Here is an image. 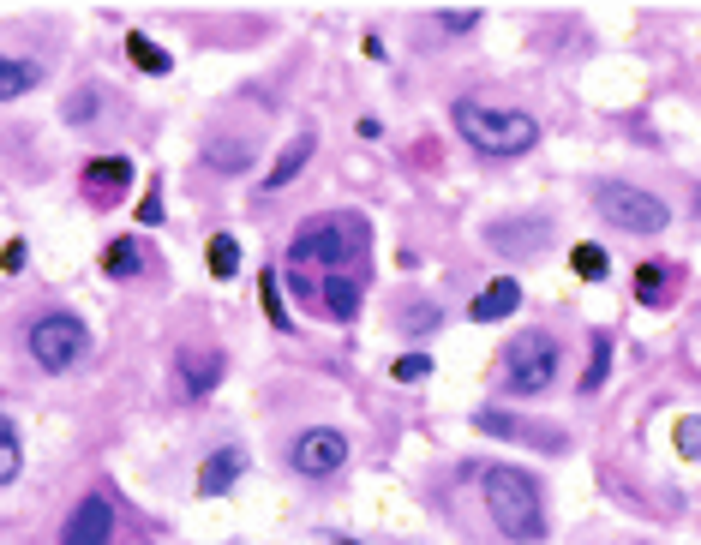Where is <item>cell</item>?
Wrapping results in <instances>:
<instances>
[{"mask_svg": "<svg viewBox=\"0 0 701 545\" xmlns=\"http://www.w3.org/2000/svg\"><path fill=\"white\" fill-rule=\"evenodd\" d=\"M84 348H90V330H84L72 312H48V318L30 324V360H36L42 372H66V366H78Z\"/></svg>", "mask_w": 701, "mask_h": 545, "instance_id": "cell-5", "label": "cell"}, {"mask_svg": "<svg viewBox=\"0 0 701 545\" xmlns=\"http://www.w3.org/2000/svg\"><path fill=\"white\" fill-rule=\"evenodd\" d=\"M396 378H402V384H414V378H432V360H426V354H402V360H396Z\"/></svg>", "mask_w": 701, "mask_h": 545, "instance_id": "cell-26", "label": "cell"}, {"mask_svg": "<svg viewBox=\"0 0 701 545\" xmlns=\"http://www.w3.org/2000/svg\"><path fill=\"white\" fill-rule=\"evenodd\" d=\"M102 264H108V276H132V270H138V246H132V240H120V246H108V258H102Z\"/></svg>", "mask_w": 701, "mask_h": 545, "instance_id": "cell-23", "label": "cell"}, {"mask_svg": "<svg viewBox=\"0 0 701 545\" xmlns=\"http://www.w3.org/2000/svg\"><path fill=\"white\" fill-rule=\"evenodd\" d=\"M126 180H132V168H126L120 156H108V162H90V174H84V186H90V192H102V198H108V192H120Z\"/></svg>", "mask_w": 701, "mask_h": 545, "instance_id": "cell-17", "label": "cell"}, {"mask_svg": "<svg viewBox=\"0 0 701 545\" xmlns=\"http://www.w3.org/2000/svg\"><path fill=\"white\" fill-rule=\"evenodd\" d=\"M306 162H312V138H294V144H288V150L276 156V168L264 174V192H282V186H288V180H294V174H300Z\"/></svg>", "mask_w": 701, "mask_h": 545, "instance_id": "cell-13", "label": "cell"}, {"mask_svg": "<svg viewBox=\"0 0 701 545\" xmlns=\"http://www.w3.org/2000/svg\"><path fill=\"white\" fill-rule=\"evenodd\" d=\"M318 288H324V294H318V306H324L330 318H354V312H360V282H354V276L330 270V276H324Z\"/></svg>", "mask_w": 701, "mask_h": 545, "instance_id": "cell-11", "label": "cell"}, {"mask_svg": "<svg viewBox=\"0 0 701 545\" xmlns=\"http://www.w3.org/2000/svg\"><path fill=\"white\" fill-rule=\"evenodd\" d=\"M240 270V246H234V234H216L210 240V276H234Z\"/></svg>", "mask_w": 701, "mask_h": 545, "instance_id": "cell-21", "label": "cell"}, {"mask_svg": "<svg viewBox=\"0 0 701 545\" xmlns=\"http://www.w3.org/2000/svg\"><path fill=\"white\" fill-rule=\"evenodd\" d=\"M480 492H486V510H492V528L516 545H534L546 534V516H540V492L522 468H486L480 474Z\"/></svg>", "mask_w": 701, "mask_h": 545, "instance_id": "cell-2", "label": "cell"}, {"mask_svg": "<svg viewBox=\"0 0 701 545\" xmlns=\"http://www.w3.org/2000/svg\"><path fill=\"white\" fill-rule=\"evenodd\" d=\"M594 210H600L612 228H624V234H660V228L672 222L666 198H654V192H642V186H624V180H606V186L594 192Z\"/></svg>", "mask_w": 701, "mask_h": 545, "instance_id": "cell-4", "label": "cell"}, {"mask_svg": "<svg viewBox=\"0 0 701 545\" xmlns=\"http://www.w3.org/2000/svg\"><path fill=\"white\" fill-rule=\"evenodd\" d=\"M354 252H360V222H348V216L336 222V216H330V222H306L288 258H294V270H300V264H324V270H336V264H348Z\"/></svg>", "mask_w": 701, "mask_h": 545, "instance_id": "cell-6", "label": "cell"}, {"mask_svg": "<svg viewBox=\"0 0 701 545\" xmlns=\"http://www.w3.org/2000/svg\"><path fill=\"white\" fill-rule=\"evenodd\" d=\"M522 306V282H510V276H498V282H486L480 294H474V324H498V318H510Z\"/></svg>", "mask_w": 701, "mask_h": 545, "instance_id": "cell-10", "label": "cell"}, {"mask_svg": "<svg viewBox=\"0 0 701 545\" xmlns=\"http://www.w3.org/2000/svg\"><path fill=\"white\" fill-rule=\"evenodd\" d=\"M216 378H222V360L216 354H186V396H204Z\"/></svg>", "mask_w": 701, "mask_h": 545, "instance_id": "cell-18", "label": "cell"}, {"mask_svg": "<svg viewBox=\"0 0 701 545\" xmlns=\"http://www.w3.org/2000/svg\"><path fill=\"white\" fill-rule=\"evenodd\" d=\"M0 270H24V246H18V240H12V246L0 252Z\"/></svg>", "mask_w": 701, "mask_h": 545, "instance_id": "cell-28", "label": "cell"}, {"mask_svg": "<svg viewBox=\"0 0 701 545\" xmlns=\"http://www.w3.org/2000/svg\"><path fill=\"white\" fill-rule=\"evenodd\" d=\"M138 222H162V198H144L138 204Z\"/></svg>", "mask_w": 701, "mask_h": 545, "instance_id": "cell-30", "label": "cell"}, {"mask_svg": "<svg viewBox=\"0 0 701 545\" xmlns=\"http://www.w3.org/2000/svg\"><path fill=\"white\" fill-rule=\"evenodd\" d=\"M336 545H360V540H336Z\"/></svg>", "mask_w": 701, "mask_h": 545, "instance_id": "cell-31", "label": "cell"}, {"mask_svg": "<svg viewBox=\"0 0 701 545\" xmlns=\"http://www.w3.org/2000/svg\"><path fill=\"white\" fill-rule=\"evenodd\" d=\"M240 474H246V450H240V444H228V450L204 456V468H198V492H204V498H222Z\"/></svg>", "mask_w": 701, "mask_h": 545, "instance_id": "cell-9", "label": "cell"}, {"mask_svg": "<svg viewBox=\"0 0 701 545\" xmlns=\"http://www.w3.org/2000/svg\"><path fill=\"white\" fill-rule=\"evenodd\" d=\"M126 54H132V66H138V72H156V78L174 66V60H168V48H156L144 30H132V36H126Z\"/></svg>", "mask_w": 701, "mask_h": 545, "instance_id": "cell-14", "label": "cell"}, {"mask_svg": "<svg viewBox=\"0 0 701 545\" xmlns=\"http://www.w3.org/2000/svg\"><path fill=\"white\" fill-rule=\"evenodd\" d=\"M108 534H114V504L108 498H84L72 516H66V534H60V545H108Z\"/></svg>", "mask_w": 701, "mask_h": 545, "instance_id": "cell-8", "label": "cell"}, {"mask_svg": "<svg viewBox=\"0 0 701 545\" xmlns=\"http://www.w3.org/2000/svg\"><path fill=\"white\" fill-rule=\"evenodd\" d=\"M540 240H546V222H498L492 228L498 252H540Z\"/></svg>", "mask_w": 701, "mask_h": 545, "instance_id": "cell-12", "label": "cell"}, {"mask_svg": "<svg viewBox=\"0 0 701 545\" xmlns=\"http://www.w3.org/2000/svg\"><path fill=\"white\" fill-rule=\"evenodd\" d=\"M576 270H582L588 282H600V276H606V252H600V246H576Z\"/></svg>", "mask_w": 701, "mask_h": 545, "instance_id": "cell-24", "label": "cell"}, {"mask_svg": "<svg viewBox=\"0 0 701 545\" xmlns=\"http://www.w3.org/2000/svg\"><path fill=\"white\" fill-rule=\"evenodd\" d=\"M288 462H294V474H306V480H330V474L348 462V438H342L336 426H306V432L294 438Z\"/></svg>", "mask_w": 701, "mask_h": 545, "instance_id": "cell-7", "label": "cell"}, {"mask_svg": "<svg viewBox=\"0 0 701 545\" xmlns=\"http://www.w3.org/2000/svg\"><path fill=\"white\" fill-rule=\"evenodd\" d=\"M450 120H456V132H462L480 156H528V150L540 144V120L522 114V108H486V102L462 96V102L450 108Z\"/></svg>", "mask_w": 701, "mask_h": 545, "instance_id": "cell-1", "label": "cell"}, {"mask_svg": "<svg viewBox=\"0 0 701 545\" xmlns=\"http://www.w3.org/2000/svg\"><path fill=\"white\" fill-rule=\"evenodd\" d=\"M264 306H270V318L282 324V300H276V276H264Z\"/></svg>", "mask_w": 701, "mask_h": 545, "instance_id": "cell-29", "label": "cell"}, {"mask_svg": "<svg viewBox=\"0 0 701 545\" xmlns=\"http://www.w3.org/2000/svg\"><path fill=\"white\" fill-rule=\"evenodd\" d=\"M18 462H24V456H18V432H12V420L0 414V486L18 480Z\"/></svg>", "mask_w": 701, "mask_h": 545, "instance_id": "cell-20", "label": "cell"}, {"mask_svg": "<svg viewBox=\"0 0 701 545\" xmlns=\"http://www.w3.org/2000/svg\"><path fill=\"white\" fill-rule=\"evenodd\" d=\"M438 30H450V36H468V30H480V12H438Z\"/></svg>", "mask_w": 701, "mask_h": 545, "instance_id": "cell-25", "label": "cell"}, {"mask_svg": "<svg viewBox=\"0 0 701 545\" xmlns=\"http://www.w3.org/2000/svg\"><path fill=\"white\" fill-rule=\"evenodd\" d=\"M36 78H42V72H36L30 60H6V54H0V102H12V96L36 90Z\"/></svg>", "mask_w": 701, "mask_h": 545, "instance_id": "cell-16", "label": "cell"}, {"mask_svg": "<svg viewBox=\"0 0 701 545\" xmlns=\"http://www.w3.org/2000/svg\"><path fill=\"white\" fill-rule=\"evenodd\" d=\"M606 366H612V336H594V348H588V372H582V390H600V384H606Z\"/></svg>", "mask_w": 701, "mask_h": 545, "instance_id": "cell-19", "label": "cell"}, {"mask_svg": "<svg viewBox=\"0 0 701 545\" xmlns=\"http://www.w3.org/2000/svg\"><path fill=\"white\" fill-rule=\"evenodd\" d=\"M204 162L222 168V174H240V168H252V144H240V138H216V144L204 150Z\"/></svg>", "mask_w": 701, "mask_h": 545, "instance_id": "cell-15", "label": "cell"}, {"mask_svg": "<svg viewBox=\"0 0 701 545\" xmlns=\"http://www.w3.org/2000/svg\"><path fill=\"white\" fill-rule=\"evenodd\" d=\"M552 384H558V342H552L546 330L516 336L510 354H504V390H510V396H540V390H552Z\"/></svg>", "mask_w": 701, "mask_h": 545, "instance_id": "cell-3", "label": "cell"}, {"mask_svg": "<svg viewBox=\"0 0 701 545\" xmlns=\"http://www.w3.org/2000/svg\"><path fill=\"white\" fill-rule=\"evenodd\" d=\"M678 456H684V462H701V414L678 420Z\"/></svg>", "mask_w": 701, "mask_h": 545, "instance_id": "cell-22", "label": "cell"}, {"mask_svg": "<svg viewBox=\"0 0 701 545\" xmlns=\"http://www.w3.org/2000/svg\"><path fill=\"white\" fill-rule=\"evenodd\" d=\"M636 282H642V300H660V270H654V264H648Z\"/></svg>", "mask_w": 701, "mask_h": 545, "instance_id": "cell-27", "label": "cell"}]
</instances>
